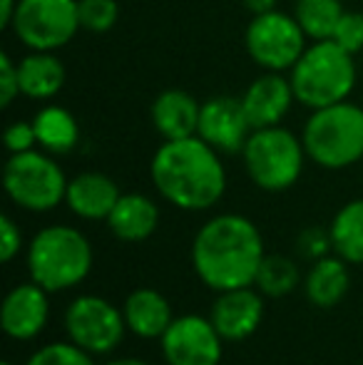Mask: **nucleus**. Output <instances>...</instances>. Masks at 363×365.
<instances>
[{"instance_id": "obj_10", "label": "nucleus", "mask_w": 363, "mask_h": 365, "mask_svg": "<svg viewBox=\"0 0 363 365\" xmlns=\"http://www.w3.org/2000/svg\"><path fill=\"white\" fill-rule=\"evenodd\" d=\"M68 338L92 356H107L122 343L127 331L125 316L100 296H78L65 311Z\"/></svg>"}, {"instance_id": "obj_17", "label": "nucleus", "mask_w": 363, "mask_h": 365, "mask_svg": "<svg viewBox=\"0 0 363 365\" xmlns=\"http://www.w3.org/2000/svg\"><path fill=\"white\" fill-rule=\"evenodd\" d=\"M127 331H132L137 338H162L165 331L172 326V306L160 291L155 289H137L125 298L122 306Z\"/></svg>"}, {"instance_id": "obj_28", "label": "nucleus", "mask_w": 363, "mask_h": 365, "mask_svg": "<svg viewBox=\"0 0 363 365\" xmlns=\"http://www.w3.org/2000/svg\"><path fill=\"white\" fill-rule=\"evenodd\" d=\"M334 43H339L351 55L363 50V13H344L334 30Z\"/></svg>"}, {"instance_id": "obj_21", "label": "nucleus", "mask_w": 363, "mask_h": 365, "mask_svg": "<svg viewBox=\"0 0 363 365\" xmlns=\"http://www.w3.org/2000/svg\"><path fill=\"white\" fill-rule=\"evenodd\" d=\"M20 95L30 100H50L65 85V68L53 53H33L18 63Z\"/></svg>"}, {"instance_id": "obj_35", "label": "nucleus", "mask_w": 363, "mask_h": 365, "mask_svg": "<svg viewBox=\"0 0 363 365\" xmlns=\"http://www.w3.org/2000/svg\"><path fill=\"white\" fill-rule=\"evenodd\" d=\"M107 365H147V363L137 361V358H117V361H110Z\"/></svg>"}, {"instance_id": "obj_26", "label": "nucleus", "mask_w": 363, "mask_h": 365, "mask_svg": "<svg viewBox=\"0 0 363 365\" xmlns=\"http://www.w3.org/2000/svg\"><path fill=\"white\" fill-rule=\"evenodd\" d=\"M25 365H95L92 353L83 351L80 346L70 343H48L40 351H35Z\"/></svg>"}, {"instance_id": "obj_37", "label": "nucleus", "mask_w": 363, "mask_h": 365, "mask_svg": "<svg viewBox=\"0 0 363 365\" xmlns=\"http://www.w3.org/2000/svg\"><path fill=\"white\" fill-rule=\"evenodd\" d=\"M361 162H363V159H361Z\"/></svg>"}, {"instance_id": "obj_22", "label": "nucleus", "mask_w": 363, "mask_h": 365, "mask_svg": "<svg viewBox=\"0 0 363 365\" xmlns=\"http://www.w3.org/2000/svg\"><path fill=\"white\" fill-rule=\"evenodd\" d=\"M38 145L50 154H68L78 147L80 127L78 120L65 107L48 105L33 117Z\"/></svg>"}, {"instance_id": "obj_18", "label": "nucleus", "mask_w": 363, "mask_h": 365, "mask_svg": "<svg viewBox=\"0 0 363 365\" xmlns=\"http://www.w3.org/2000/svg\"><path fill=\"white\" fill-rule=\"evenodd\" d=\"M202 105L184 90H165L152 102V125L165 140L194 137L199 130Z\"/></svg>"}, {"instance_id": "obj_32", "label": "nucleus", "mask_w": 363, "mask_h": 365, "mask_svg": "<svg viewBox=\"0 0 363 365\" xmlns=\"http://www.w3.org/2000/svg\"><path fill=\"white\" fill-rule=\"evenodd\" d=\"M20 246H23L20 226L15 224L8 214H3V217H0V261L10 264V261L20 254Z\"/></svg>"}, {"instance_id": "obj_27", "label": "nucleus", "mask_w": 363, "mask_h": 365, "mask_svg": "<svg viewBox=\"0 0 363 365\" xmlns=\"http://www.w3.org/2000/svg\"><path fill=\"white\" fill-rule=\"evenodd\" d=\"M80 8V25L90 33H107L115 28L120 5L117 0H78Z\"/></svg>"}, {"instance_id": "obj_15", "label": "nucleus", "mask_w": 363, "mask_h": 365, "mask_svg": "<svg viewBox=\"0 0 363 365\" xmlns=\"http://www.w3.org/2000/svg\"><path fill=\"white\" fill-rule=\"evenodd\" d=\"M296 100L291 80H284L279 73H267L252 82L242 97L244 112L254 130L274 127L289 112L291 102Z\"/></svg>"}, {"instance_id": "obj_7", "label": "nucleus", "mask_w": 363, "mask_h": 365, "mask_svg": "<svg viewBox=\"0 0 363 365\" xmlns=\"http://www.w3.org/2000/svg\"><path fill=\"white\" fill-rule=\"evenodd\" d=\"M3 187L15 207L25 212H50L68 194V179L60 164L43 152L10 154L3 169Z\"/></svg>"}, {"instance_id": "obj_29", "label": "nucleus", "mask_w": 363, "mask_h": 365, "mask_svg": "<svg viewBox=\"0 0 363 365\" xmlns=\"http://www.w3.org/2000/svg\"><path fill=\"white\" fill-rule=\"evenodd\" d=\"M296 246L299 251L306 256V259H324L329 256V251H334V241H331V229H321V226H309L299 234L296 239Z\"/></svg>"}, {"instance_id": "obj_4", "label": "nucleus", "mask_w": 363, "mask_h": 365, "mask_svg": "<svg viewBox=\"0 0 363 365\" xmlns=\"http://www.w3.org/2000/svg\"><path fill=\"white\" fill-rule=\"evenodd\" d=\"M356 85L354 55L334 40H314L291 68V87L301 105L311 110L344 102Z\"/></svg>"}, {"instance_id": "obj_11", "label": "nucleus", "mask_w": 363, "mask_h": 365, "mask_svg": "<svg viewBox=\"0 0 363 365\" xmlns=\"http://www.w3.org/2000/svg\"><path fill=\"white\" fill-rule=\"evenodd\" d=\"M162 356L167 365H219L222 363L224 338L217 333L214 323L202 316H180L165 331Z\"/></svg>"}, {"instance_id": "obj_19", "label": "nucleus", "mask_w": 363, "mask_h": 365, "mask_svg": "<svg viewBox=\"0 0 363 365\" xmlns=\"http://www.w3.org/2000/svg\"><path fill=\"white\" fill-rule=\"evenodd\" d=\"M107 226L122 241H145L160 226V209L145 194H122L107 217Z\"/></svg>"}, {"instance_id": "obj_9", "label": "nucleus", "mask_w": 363, "mask_h": 365, "mask_svg": "<svg viewBox=\"0 0 363 365\" xmlns=\"http://www.w3.org/2000/svg\"><path fill=\"white\" fill-rule=\"evenodd\" d=\"M247 50L267 73L291 70L306 50V33L294 15L269 10L254 15L247 28Z\"/></svg>"}, {"instance_id": "obj_25", "label": "nucleus", "mask_w": 363, "mask_h": 365, "mask_svg": "<svg viewBox=\"0 0 363 365\" xmlns=\"http://www.w3.org/2000/svg\"><path fill=\"white\" fill-rule=\"evenodd\" d=\"M299 279H301L299 266L291 259H286V256L274 254V256H264L254 286L269 298H284L291 291H296Z\"/></svg>"}, {"instance_id": "obj_1", "label": "nucleus", "mask_w": 363, "mask_h": 365, "mask_svg": "<svg viewBox=\"0 0 363 365\" xmlns=\"http://www.w3.org/2000/svg\"><path fill=\"white\" fill-rule=\"evenodd\" d=\"M264 256L262 231L239 214L212 217L192 241L194 271L214 291L254 286Z\"/></svg>"}, {"instance_id": "obj_16", "label": "nucleus", "mask_w": 363, "mask_h": 365, "mask_svg": "<svg viewBox=\"0 0 363 365\" xmlns=\"http://www.w3.org/2000/svg\"><path fill=\"white\" fill-rule=\"evenodd\" d=\"M120 197L122 194L120 187L115 184V179H110L102 172H83L68 182L65 204L80 219L107 221Z\"/></svg>"}, {"instance_id": "obj_23", "label": "nucleus", "mask_w": 363, "mask_h": 365, "mask_svg": "<svg viewBox=\"0 0 363 365\" xmlns=\"http://www.w3.org/2000/svg\"><path fill=\"white\" fill-rule=\"evenodd\" d=\"M334 251L349 264H363V199H354L331 221Z\"/></svg>"}, {"instance_id": "obj_24", "label": "nucleus", "mask_w": 363, "mask_h": 365, "mask_svg": "<svg viewBox=\"0 0 363 365\" xmlns=\"http://www.w3.org/2000/svg\"><path fill=\"white\" fill-rule=\"evenodd\" d=\"M341 0H296L294 18L311 40H331L334 30L344 15Z\"/></svg>"}, {"instance_id": "obj_33", "label": "nucleus", "mask_w": 363, "mask_h": 365, "mask_svg": "<svg viewBox=\"0 0 363 365\" xmlns=\"http://www.w3.org/2000/svg\"><path fill=\"white\" fill-rule=\"evenodd\" d=\"M15 13H18V0H0V30L13 28Z\"/></svg>"}, {"instance_id": "obj_30", "label": "nucleus", "mask_w": 363, "mask_h": 365, "mask_svg": "<svg viewBox=\"0 0 363 365\" xmlns=\"http://www.w3.org/2000/svg\"><path fill=\"white\" fill-rule=\"evenodd\" d=\"M3 140L10 154L30 152V149L38 145V135H35L33 122H13V125L5 130Z\"/></svg>"}, {"instance_id": "obj_12", "label": "nucleus", "mask_w": 363, "mask_h": 365, "mask_svg": "<svg viewBox=\"0 0 363 365\" xmlns=\"http://www.w3.org/2000/svg\"><path fill=\"white\" fill-rule=\"evenodd\" d=\"M254 132L244 105L239 97L217 95L209 97L199 112L197 135L214 147L219 154H237L247 145L249 135Z\"/></svg>"}, {"instance_id": "obj_8", "label": "nucleus", "mask_w": 363, "mask_h": 365, "mask_svg": "<svg viewBox=\"0 0 363 365\" xmlns=\"http://www.w3.org/2000/svg\"><path fill=\"white\" fill-rule=\"evenodd\" d=\"M80 28L78 0H18L13 33L25 48L53 53L65 48Z\"/></svg>"}, {"instance_id": "obj_13", "label": "nucleus", "mask_w": 363, "mask_h": 365, "mask_svg": "<svg viewBox=\"0 0 363 365\" xmlns=\"http://www.w3.org/2000/svg\"><path fill=\"white\" fill-rule=\"evenodd\" d=\"M264 318V293L254 286L244 289L219 291L217 301L212 303L209 321L224 341H244L254 336Z\"/></svg>"}, {"instance_id": "obj_3", "label": "nucleus", "mask_w": 363, "mask_h": 365, "mask_svg": "<svg viewBox=\"0 0 363 365\" xmlns=\"http://www.w3.org/2000/svg\"><path fill=\"white\" fill-rule=\"evenodd\" d=\"M92 269V246L88 236L73 226H45L28 246L30 281L48 293L68 291L88 279Z\"/></svg>"}, {"instance_id": "obj_5", "label": "nucleus", "mask_w": 363, "mask_h": 365, "mask_svg": "<svg viewBox=\"0 0 363 365\" xmlns=\"http://www.w3.org/2000/svg\"><path fill=\"white\" fill-rule=\"evenodd\" d=\"M306 157L314 159L319 167L344 169L363 159V110L351 102L314 110L304 127Z\"/></svg>"}, {"instance_id": "obj_34", "label": "nucleus", "mask_w": 363, "mask_h": 365, "mask_svg": "<svg viewBox=\"0 0 363 365\" xmlns=\"http://www.w3.org/2000/svg\"><path fill=\"white\" fill-rule=\"evenodd\" d=\"M244 3H247V8L252 10L254 15H259V13H269V10H274L276 0H244Z\"/></svg>"}, {"instance_id": "obj_14", "label": "nucleus", "mask_w": 363, "mask_h": 365, "mask_svg": "<svg viewBox=\"0 0 363 365\" xmlns=\"http://www.w3.org/2000/svg\"><path fill=\"white\" fill-rule=\"evenodd\" d=\"M50 316L48 291L35 281L20 284L8 291L0 308V323L3 331L13 341H33L43 333Z\"/></svg>"}, {"instance_id": "obj_2", "label": "nucleus", "mask_w": 363, "mask_h": 365, "mask_svg": "<svg viewBox=\"0 0 363 365\" xmlns=\"http://www.w3.org/2000/svg\"><path fill=\"white\" fill-rule=\"evenodd\" d=\"M150 177L160 197L184 212L212 209L227 192V172L219 152L199 135L165 140L152 157Z\"/></svg>"}, {"instance_id": "obj_20", "label": "nucleus", "mask_w": 363, "mask_h": 365, "mask_svg": "<svg viewBox=\"0 0 363 365\" xmlns=\"http://www.w3.org/2000/svg\"><path fill=\"white\" fill-rule=\"evenodd\" d=\"M346 264L349 261H344L341 256H324V259L314 261L304 281V291L311 306L334 308L344 301L351 289V276Z\"/></svg>"}, {"instance_id": "obj_6", "label": "nucleus", "mask_w": 363, "mask_h": 365, "mask_svg": "<svg viewBox=\"0 0 363 365\" xmlns=\"http://www.w3.org/2000/svg\"><path fill=\"white\" fill-rule=\"evenodd\" d=\"M242 157L249 179L259 189L284 192L299 182L306 149L294 132L274 125L254 130L242 149Z\"/></svg>"}, {"instance_id": "obj_31", "label": "nucleus", "mask_w": 363, "mask_h": 365, "mask_svg": "<svg viewBox=\"0 0 363 365\" xmlns=\"http://www.w3.org/2000/svg\"><path fill=\"white\" fill-rule=\"evenodd\" d=\"M20 95V75L18 65L10 60L8 53L0 55V107H10Z\"/></svg>"}, {"instance_id": "obj_36", "label": "nucleus", "mask_w": 363, "mask_h": 365, "mask_svg": "<svg viewBox=\"0 0 363 365\" xmlns=\"http://www.w3.org/2000/svg\"><path fill=\"white\" fill-rule=\"evenodd\" d=\"M3 365H13V363H3Z\"/></svg>"}]
</instances>
